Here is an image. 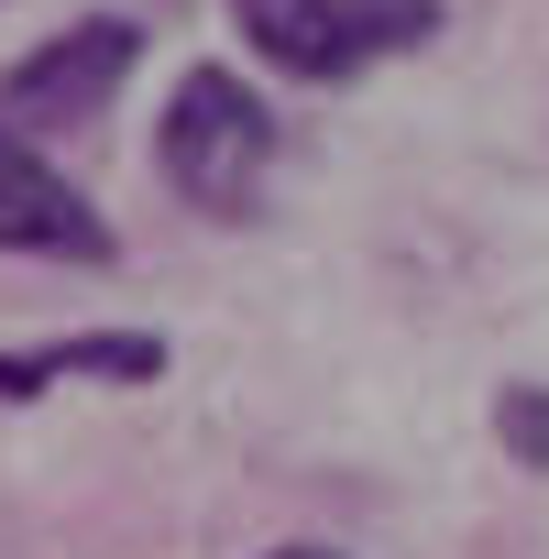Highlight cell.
<instances>
[{
	"mask_svg": "<svg viewBox=\"0 0 549 559\" xmlns=\"http://www.w3.org/2000/svg\"><path fill=\"white\" fill-rule=\"evenodd\" d=\"M0 252H45V263H110L121 241H110V219L0 121Z\"/></svg>",
	"mask_w": 549,
	"mask_h": 559,
	"instance_id": "4",
	"label": "cell"
},
{
	"mask_svg": "<svg viewBox=\"0 0 549 559\" xmlns=\"http://www.w3.org/2000/svg\"><path fill=\"white\" fill-rule=\"evenodd\" d=\"M494 439H505L527 472H549V384H505V406H494Z\"/></svg>",
	"mask_w": 549,
	"mask_h": 559,
	"instance_id": "6",
	"label": "cell"
},
{
	"mask_svg": "<svg viewBox=\"0 0 549 559\" xmlns=\"http://www.w3.org/2000/svg\"><path fill=\"white\" fill-rule=\"evenodd\" d=\"M154 384L165 373V341L143 330H78V341H23V352H0V406H34L56 384Z\"/></svg>",
	"mask_w": 549,
	"mask_h": 559,
	"instance_id": "5",
	"label": "cell"
},
{
	"mask_svg": "<svg viewBox=\"0 0 549 559\" xmlns=\"http://www.w3.org/2000/svg\"><path fill=\"white\" fill-rule=\"evenodd\" d=\"M154 165H165V187H176L187 209L253 219V198H264V176H274V110H264L231 67H187L176 99H165V121H154Z\"/></svg>",
	"mask_w": 549,
	"mask_h": 559,
	"instance_id": "1",
	"label": "cell"
},
{
	"mask_svg": "<svg viewBox=\"0 0 549 559\" xmlns=\"http://www.w3.org/2000/svg\"><path fill=\"white\" fill-rule=\"evenodd\" d=\"M264 559H341V548H308V537H297V548H264Z\"/></svg>",
	"mask_w": 549,
	"mask_h": 559,
	"instance_id": "7",
	"label": "cell"
},
{
	"mask_svg": "<svg viewBox=\"0 0 549 559\" xmlns=\"http://www.w3.org/2000/svg\"><path fill=\"white\" fill-rule=\"evenodd\" d=\"M231 23L264 67H287L308 88H352V78L418 56L451 12L440 0H231Z\"/></svg>",
	"mask_w": 549,
	"mask_h": 559,
	"instance_id": "2",
	"label": "cell"
},
{
	"mask_svg": "<svg viewBox=\"0 0 549 559\" xmlns=\"http://www.w3.org/2000/svg\"><path fill=\"white\" fill-rule=\"evenodd\" d=\"M132 56H143V23H121V12H89V23H67V34H45L12 78H0V121H89L121 78H132Z\"/></svg>",
	"mask_w": 549,
	"mask_h": 559,
	"instance_id": "3",
	"label": "cell"
}]
</instances>
